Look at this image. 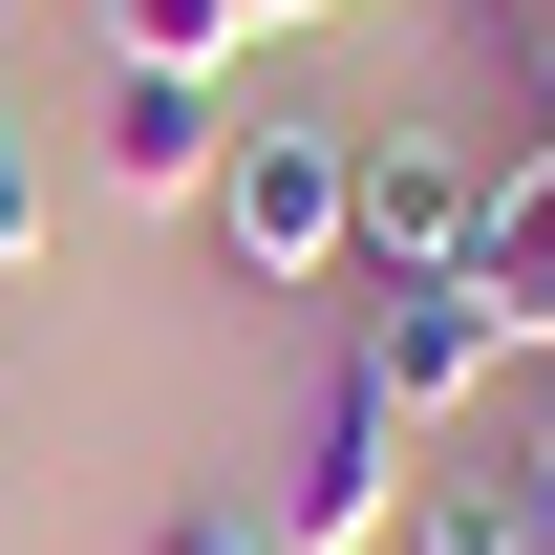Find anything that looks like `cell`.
Listing matches in <instances>:
<instances>
[{"label": "cell", "mask_w": 555, "mask_h": 555, "mask_svg": "<svg viewBox=\"0 0 555 555\" xmlns=\"http://www.w3.org/2000/svg\"><path fill=\"white\" fill-rule=\"evenodd\" d=\"M214 150H235V86H193V65H107L86 171H107L129 214H214Z\"/></svg>", "instance_id": "obj_4"}, {"label": "cell", "mask_w": 555, "mask_h": 555, "mask_svg": "<svg viewBox=\"0 0 555 555\" xmlns=\"http://www.w3.org/2000/svg\"><path fill=\"white\" fill-rule=\"evenodd\" d=\"M406 449H427V427L385 406V385H343V363H321V385H299V427H278L257 555H385V534H406Z\"/></svg>", "instance_id": "obj_2"}, {"label": "cell", "mask_w": 555, "mask_h": 555, "mask_svg": "<svg viewBox=\"0 0 555 555\" xmlns=\"http://www.w3.org/2000/svg\"><path fill=\"white\" fill-rule=\"evenodd\" d=\"M299 22H363V0H235V43H299Z\"/></svg>", "instance_id": "obj_12"}, {"label": "cell", "mask_w": 555, "mask_h": 555, "mask_svg": "<svg viewBox=\"0 0 555 555\" xmlns=\"http://www.w3.org/2000/svg\"><path fill=\"white\" fill-rule=\"evenodd\" d=\"M107 43H129V65H193V86H235V0H107Z\"/></svg>", "instance_id": "obj_8"}, {"label": "cell", "mask_w": 555, "mask_h": 555, "mask_svg": "<svg viewBox=\"0 0 555 555\" xmlns=\"http://www.w3.org/2000/svg\"><path fill=\"white\" fill-rule=\"evenodd\" d=\"M491 22H534V0H491Z\"/></svg>", "instance_id": "obj_14"}, {"label": "cell", "mask_w": 555, "mask_h": 555, "mask_svg": "<svg viewBox=\"0 0 555 555\" xmlns=\"http://www.w3.org/2000/svg\"><path fill=\"white\" fill-rule=\"evenodd\" d=\"M513 491L555 513V363H534V427H513Z\"/></svg>", "instance_id": "obj_11"}, {"label": "cell", "mask_w": 555, "mask_h": 555, "mask_svg": "<svg viewBox=\"0 0 555 555\" xmlns=\"http://www.w3.org/2000/svg\"><path fill=\"white\" fill-rule=\"evenodd\" d=\"M470 278H491V321H513V363H555V129L491 171V214H470Z\"/></svg>", "instance_id": "obj_6"}, {"label": "cell", "mask_w": 555, "mask_h": 555, "mask_svg": "<svg viewBox=\"0 0 555 555\" xmlns=\"http://www.w3.org/2000/svg\"><path fill=\"white\" fill-rule=\"evenodd\" d=\"M214 235H235L257 299H343V257H363V129H257V107H235V150H214Z\"/></svg>", "instance_id": "obj_1"}, {"label": "cell", "mask_w": 555, "mask_h": 555, "mask_svg": "<svg viewBox=\"0 0 555 555\" xmlns=\"http://www.w3.org/2000/svg\"><path fill=\"white\" fill-rule=\"evenodd\" d=\"M534 534H555V513L513 470H406V534H385V555H534Z\"/></svg>", "instance_id": "obj_7"}, {"label": "cell", "mask_w": 555, "mask_h": 555, "mask_svg": "<svg viewBox=\"0 0 555 555\" xmlns=\"http://www.w3.org/2000/svg\"><path fill=\"white\" fill-rule=\"evenodd\" d=\"M513 363V321H491V278H343V385H385L406 427H449Z\"/></svg>", "instance_id": "obj_3"}, {"label": "cell", "mask_w": 555, "mask_h": 555, "mask_svg": "<svg viewBox=\"0 0 555 555\" xmlns=\"http://www.w3.org/2000/svg\"><path fill=\"white\" fill-rule=\"evenodd\" d=\"M470 214H491V171L449 129H363V257L343 278H470Z\"/></svg>", "instance_id": "obj_5"}, {"label": "cell", "mask_w": 555, "mask_h": 555, "mask_svg": "<svg viewBox=\"0 0 555 555\" xmlns=\"http://www.w3.org/2000/svg\"><path fill=\"white\" fill-rule=\"evenodd\" d=\"M513 65H534V129H555V0H534V22H513Z\"/></svg>", "instance_id": "obj_13"}, {"label": "cell", "mask_w": 555, "mask_h": 555, "mask_svg": "<svg viewBox=\"0 0 555 555\" xmlns=\"http://www.w3.org/2000/svg\"><path fill=\"white\" fill-rule=\"evenodd\" d=\"M150 555H257V513H214V491H193V513H171Z\"/></svg>", "instance_id": "obj_10"}, {"label": "cell", "mask_w": 555, "mask_h": 555, "mask_svg": "<svg viewBox=\"0 0 555 555\" xmlns=\"http://www.w3.org/2000/svg\"><path fill=\"white\" fill-rule=\"evenodd\" d=\"M22 235H43V171H22V129H0V278H22Z\"/></svg>", "instance_id": "obj_9"}, {"label": "cell", "mask_w": 555, "mask_h": 555, "mask_svg": "<svg viewBox=\"0 0 555 555\" xmlns=\"http://www.w3.org/2000/svg\"><path fill=\"white\" fill-rule=\"evenodd\" d=\"M534 555H555V534H534Z\"/></svg>", "instance_id": "obj_15"}]
</instances>
